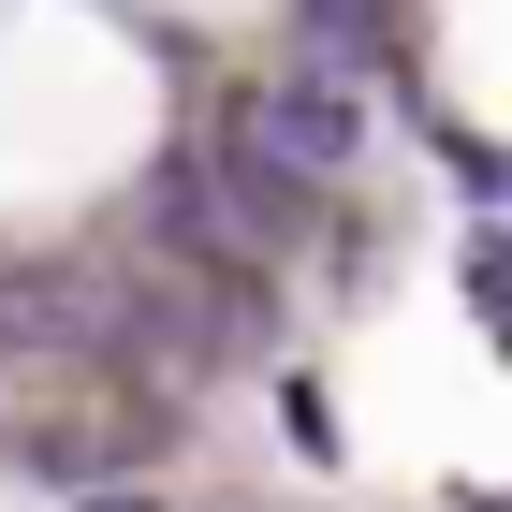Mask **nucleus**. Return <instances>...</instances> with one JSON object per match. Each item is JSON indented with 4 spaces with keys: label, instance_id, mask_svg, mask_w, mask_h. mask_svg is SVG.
Returning <instances> with one entry per match:
<instances>
[{
    "label": "nucleus",
    "instance_id": "nucleus-1",
    "mask_svg": "<svg viewBox=\"0 0 512 512\" xmlns=\"http://www.w3.org/2000/svg\"><path fill=\"white\" fill-rule=\"evenodd\" d=\"M249 161H293V176H337V161H352V88H322V74L264 88V103H249Z\"/></svg>",
    "mask_w": 512,
    "mask_h": 512
},
{
    "label": "nucleus",
    "instance_id": "nucleus-2",
    "mask_svg": "<svg viewBox=\"0 0 512 512\" xmlns=\"http://www.w3.org/2000/svg\"><path fill=\"white\" fill-rule=\"evenodd\" d=\"M103 512H132V498H103Z\"/></svg>",
    "mask_w": 512,
    "mask_h": 512
}]
</instances>
